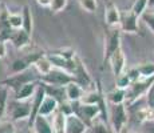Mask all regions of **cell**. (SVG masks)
Returning <instances> with one entry per match:
<instances>
[{
  "label": "cell",
  "mask_w": 154,
  "mask_h": 133,
  "mask_svg": "<svg viewBox=\"0 0 154 133\" xmlns=\"http://www.w3.org/2000/svg\"><path fill=\"white\" fill-rule=\"evenodd\" d=\"M20 13H22V20H23L22 29L24 32H27L28 35H32V29H34V19H32V12H31L29 5H27V4L23 5Z\"/></svg>",
  "instance_id": "17"
},
{
  "label": "cell",
  "mask_w": 154,
  "mask_h": 133,
  "mask_svg": "<svg viewBox=\"0 0 154 133\" xmlns=\"http://www.w3.org/2000/svg\"><path fill=\"white\" fill-rule=\"evenodd\" d=\"M121 11L114 3L109 1L105 8V23L109 28H119Z\"/></svg>",
  "instance_id": "12"
},
{
  "label": "cell",
  "mask_w": 154,
  "mask_h": 133,
  "mask_svg": "<svg viewBox=\"0 0 154 133\" xmlns=\"http://www.w3.org/2000/svg\"><path fill=\"white\" fill-rule=\"evenodd\" d=\"M39 81L43 82V84H46V85H52V87H62L63 88V87H66L67 84H70V82L75 81V79H74L69 72H66V71L52 68L51 72L42 76V77L39 79Z\"/></svg>",
  "instance_id": "6"
},
{
  "label": "cell",
  "mask_w": 154,
  "mask_h": 133,
  "mask_svg": "<svg viewBox=\"0 0 154 133\" xmlns=\"http://www.w3.org/2000/svg\"><path fill=\"white\" fill-rule=\"evenodd\" d=\"M44 55H46V53L43 51H39V49L34 51V52L26 53L24 56H22V57L12 61V64H11V73L14 75V73H20V72H24V71L29 69V68L34 67V64L36 63L40 57H43Z\"/></svg>",
  "instance_id": "7"
},
{
  "label": "cell",
  "mask_w": 154,
  "mask_h": 133,
  "mask_svg": "<svg viewBox=\"0 0 154 133\" xmlns=\"http://www.w3.org/2000/svg\"><path fill=\"white\" fill-rule=\"evenodd\" d=\"M135 119H137L138 123H143V124L152 123V121H154V112L147 105L141 106V108L135 112Z\"/></svg>",
  "instance_id": "21"
},
{
  "label": "cell",
  "mask_w": 154,
  "mask_h": 133,
  "mask_svg": "<svg viewBox=\"0 0 154 133\" xmlns=\"http://www.w3.org/2000/svg\"><path fill=\"white\" fill-rule=\"evenodd\" d=\"M38 85H39V80L23 85V87L15 93L14 99L17 100V101H28V100H31L32 96H34L35 92H36Z\"/></svg>",
  "instance_id": "15"
},
{
  "label": "cell",
  "mask_w": 154,
  "mask_h": 133,
  "mask_svg": "<svg viewBox=\"0 0 154 133\" xmlns=\"http://www.w3.org/2000/svg\"><path fill=\"white\" fill-rule=\"evenodd\" d=\"M72 113H75L79 119H82L87 125H90L97 117L100 116L99 105H86L81 103H72Z\"/></svg>",
  "instance_id": "8"
},
{
  "label": "cell",
  "mask_w": 154,
  "mask_h": 133,
  "mask_svg": "<svg viewBox=\"0 0 154 133\" xmlns=\"http://www.w3.org/2000/svg\"><path fill=\"white\" fill-rule=\"evenodd\" d=\"M138 19L134 13L131 12V10L121 11V22H119V29L121 32L125 33H138Z\"/></svg>",
  "instance_id": "9"
},
{
  "label": "cell",
  "mask_w": 154,
  "mask_h": 133,
  "mask_svg": "<svg viewBox=\"0 0 154 133\" xmlns=\"http://www.w3.org/2000/svg\"><path fill=\"white\" fill-rule=\"evenodd\" d=\"M130 85H131V80L129 79V76H127L126 72H123L122 75L115 77V88H118V89L126 91Z\"/></svg>",
  "instance_id": "27"
},
{
  "label": "cell",
  "mask_w": 154,
  "mask_h": 133,
  "mask_svg": "<svg viewBox=\"0 0 154 133\" xmlns=\"http://www.w3.org/2000/svg\"><path fill=\"white\" fill-rule=\"evenodd\" d=\"M59 108V103L56 101L54 97L47 96L43 99L42 105H40L39 111H38V116H43V117H48L51 114H54Z\"/></svg>",
  "instance_id": "16"
},
{
  "label": "cell",
  "mask_w": 154,
  "mask_h": 133,
  "mask_svg": "<svg viewBox=\"0 0 154 133\" xmlns=\"http://www.w3.org/2000/svg\"><path fill=\"white\" fill-rule=\"evenodd\" d=\"M146 8H147V0H135L130 10L137 17H141L142 15L146 12Z\"/></svg>",
  "instance_id": "26"
},
{
  "label": "cell",
  "mask_w": 154,
  "mask_h": 133,
  "mask_svg": "<svg viewBox=\"0 0 154 133\" xmlns=\"http://www.w3.org/2000/svg\"><path fill=\"white\" fill-rule=\"evenodd\" d=\"M32 128H34L35 133H54L52 129V124L47 120V117L43 116H36L32 124Z\"/></svg>",
  "instance_id": "18"
},
{
  "label": "cell",
  "mask_w": 154,
  "mask_h": 133,
  "mask_svg": "<svg viewBox=\"0 0 154 133\" xmlns=\"http://www.w3.org/2000/svg\"><path fill=\"white\" fill-rule=\"evenodd\" d=\"M147 133H154V121L147 123Z\"/></svg>",
  "instance_id": "34"
},
{
  "label": "cell",
  "mask_w": 154,
  "mask_h": 133,
  "mask_svg": "<svg viewBox=\"0 0 154 133\" xmlns=\"http://www.w3.org/2000/svg\"><path fill=\"white\" fill-rule=\"evenodd\" d=\"M50 1H51V0H36L38 4H39L40 7H44V8L50 7Z\"/></svg>",
  "instance_id": "33"
},
{
  "label": "cell",
  "mask_w": 154,
  "mask_h": 133,
  "mask_svg": "<svg viewBox=\"0 0 154 133\" xmlns=\"http://www.w3.org/2000/svg\"><path fill=\"white\" fill-rule=\"evenodd\" d=\"M142 20L145 22V24L146 27L150 29V32L154 35V12H149V11H146L143 15H142Z\"/></svg>",
  "instance_id": "30"
},
{
  "label": "cell",
  "mask_w": 154,
  "mask_h": 133,
  "mask_svg": "<svg viewBox=\"0 0 154 133\" xmlns=\"http://www.w3.org/2000/svg\"><path fill=\"white\" fill-rule=\"evenodd\" d=\"M36 80L38 79H36L35 72L29 68V69L24 71V72L14 73V75L8 76L7 79L2 80V81H0V85L8 88V89H12L14 93H16L23 85L28 84V82H32V81H36Z\"/></svg>",
  "instance_id": "1"
},
{
  "label": "cell",
  "mask_w": 154,
  "mask_h": 133,
  "mask_svg": "<svg viewBox=\"0 0 154 133\" xmlns=\"http://www.w3.org/2000/svg\"><path fill=\"white\" fill-rule=\"evenodd\" d=\"M110 125L112 133H122L127 124V111L125 104L111 105L110 108Z\"/></svg>",
  "instance_id": "5"
},
{
  "label": "cell",
  "mask_w": 154,
  "mask_h": 133,
  "mask_svg": "<svg viewBox=\"0 0 154 133\" xmlns=\"http://www.w3.org/2000/svg\"><path fill=\"white\" fill-rule=\"evenodd\" d=\"M63 89H64V96H66V100H67V101H70V103H78L79 100L82 99L83 93H85V89L78 84V82H75V81L67 84Z\"/></svg>",
  "instance_id": "14"
},
{
  "label": "cell",
  "mask_w": 154,
  "mask_h": 133,
  "mask_svg": "<svg viewBox=\"0 0 154 133\" xmlns=\"http://www.w3.org/2000/svg\"><path fill=\"white\" fill-rule=\"evenodd\" d=\"M10 40L12 41V45L15 48L19 49V51H23V49L29 47V44H31V35H28L23 29H17V31H14Z\"/></svg>",
  "instance_id": "13"
},
{
  "label": "cell",
  "mask_w": 154,
  "mask_h": 133,
  "mask_svg": "<svg viewBox=\"0 0 154 133\" xmlns=\"http://www.w3.org/2000/svg\"><path fill=\"white\" fill-rule=\"evenodd\" d=\"M7 22H8V25H10V28H12L14 31L22 29V25H23L22 13H17V12H8Z\"/></svg>",
  "instance_id": "24"
},
{
  "label": "cell",
  "mask_w": 154,
  "mask_h": 133,
  "mask_svg": "<svg viewBox=\"0 0 154 133\" xmlns=\"http://www.w3.org/2000/svg\"><path fill=\"white\" fill-rule=\"evenodd\" d=\"M109 63H110V68L111 72L114 75V77L122 75L123 72L126 71V56L123 53L122 48L117 49L109 59Z\"/></svg>",
  "instance_id": "11"
},
{
  "label": "cell",
  "mask_w": 154,
  "mask_h": 133,
  "mask_svg": "<svg viewBox=\"0 0 154 133\" xmlns=\"http://www.w3.org/2000/svg\"><path fill=\"white\" fill-rule=\"evenodd\" d=\"M27 133H31V128H29V131H28V132H27ZM34 133H35V132H34Z\"/></svg>",
  "instance_id": "36"
},
{
  "label": "cell",
  "mask_w": 154,
  "mask_h": 133,
  "mask_svg": "<svg viewBox=\"0 0 154 133\" xmlns=\"http://www.w3.org/2000/svg\"><path fill=\"white\" fill-rule=\"evenodd\" d=\"M146 101H147V106H149L150 109L154 112V81H153V84L150 85V88L147 89V92H146Z\"/></svg>",
  "instance_id": "31"
},
{
  "label": "cell",
  "mask_w": 154,
  "mask_h": 133,
  "mask_svg": "<svg viewBox=\"0 0 154 133\" xmlns=\"http://www.w3.org/2000/svg\"><path fill=\"white\" fill-rule=\"evenodd\" d=\"M0 4H2V0H0Z\"/></svg>",
  "instance_id": "37"
},
{
  "label": "cell",
  "mask_w": 154,
  "mask_h": 133,
  "mask_svg": "<svg viewBox=\"0 0 154 133\" xmlns=\"http://www.w3.org/2000/svg\"><path fill=\"white\" fill-rule=\"evenodd\" d=\"M147 8H154V0H147Z\"/></svg>",
  "instance_id": "35"
},
{
  "label": "cell",
  "mask_w": 154,
  "mask_h": 133,
  "mask_svg": "<svg viewBox=\"0 0 154 133\" xmlns=\"http://www.w3.org/2000/svg\"><path fill=\"white\" fill-rule=\"evenodd\" d=\"M135 68H137L141 79H153L154 77V63L153 61L141 63V64H138Z\"/></svg>",
  "instance_id": "22"
},
{
  "label": "cell",
  "mask_w": 154,
  "mask_h": 133,
  "mask_svg": "<svg viewBox=\"0 0 154 133\" xmlns=\"http://www.w3.org/2000/svg\"><path fill=\"white\" fill-rule=\"evenodd\" d=\"M7 103H8V88L0 85V120L5 116Z\"/></svg>",
  "instance_id": "25"
},
{
  "label": "cell",
  "mask_w": 154,
  "mask_h": 133,
  "mask_svg": "<svg viewBox=\"0 0 154 133\" xmlns=\"http://www.w3.org/2000/svg\"><path fill=\"white\" fill-rule=\"evenodd\" d=\"M43 85H44V89H46L47 96L54 97L59 104L63 103V101H66V96H64V89H63L64 87L62 88V87H52V85H46V84H43Z\"/></svg>",
  "instance_id": "20"
},
{
  "label": "cell",
  "mask_w": 154,
  "mask_h": 133,
  "mask_svg": "<svg viewBox=\"0 0 154 133\" xmlns=\"http://www.w3.org/2000/svg\"><path fill=\"white\" fill-rule=\"evenodd\" d=\"M78 3L86 12H88V13H94L97 11V7H98L97 0H78Z\"/></svg>",
  "instance_id": "29"
},
{
  "label": "cell",
  "mask_w": 154,
  "mask_h": 133,
  "mask_svg": "<svg viewBox=\"0 0 154 133\" xmlns=\"http://www.w3.org/2000/svg\"><path fill=\"white\" fill-rule=\"evenodd\" d=\"M153 81H154V77L153 79H141L135 82H131V85L125 91V103L126 104H134L143 94H146L147 89H149L150 85L153 84Z\"/></svg>",
  "instance_id": "3"
},
{
  "label": "cell",
  "mask_w": 154,
  "mask_h": 133,
  "mask_svg": "<svg viewBox=\"0 0 154 133\" xmlns=\"http://www.w3.org/2000/svg\"><path fill=\"white\" fill-rule=\"evenodd\" d=\"M5 114L11 121H22L28 120L31 114V103L29 101H17V100H10L7 103Z\"/></svg>",
  "instance_id": "2"
},
{
  "label": "cell",
  "mask_w": 154,
  "mask_h": 133,
  "mask_svg": "<svg viewBox=\"0 0 154 133\" xmlns=\"http://www.w3.org/2000/svg\"><path fill=\"white\" fill-rule=\"evenodd\" d=\"M67 3H69V0H51L48 8L52 13H59L67 7Z\"/></svg>",
  "instance_id": "28"
},
{
  "label": "cell",
  "mask_w": 154,
  "mask_h": 133,
  "mask_svg": "<svg viewBox=\"0 0 154 133\" xmlns=\"http://www.w3.org/2000/svg\"><path fill=\"white\" fill-rule=\"evenodd\" d=\"M7 56V44L0 41V59H4Z\"/></svg>",
  "instance_id": "32"
},
{
  "label": "cell",
  "mask_w": 154,
  "mask_h": 133,
  "mask_svg": "<svg viewBox=\"0 0 154 133\" xmlns=\"http://www.w3.org/2000/svg\"><path fill=\"white\" fill-rule=\"evenodd\" d=\"M88 125L75 113L67 114L64 117V132L66 133H86Z\"/></svg>",
  "instance_id": "10"
},
{
  "label": "cell",
  "mask_w": 154,
  "mask_h": 133,
  "mask_svg": "<svg viewBox=\"0 0 154 133\" xmlns=\"http://www.w3.org/2000/svg\"><path fill=\"white\" fill-rule=\"evenodd\" d=\"M34 68L36 69V72L40 75V77L44 76V75H47V73H50L52 71V65H51V63H50V60L47 59L46 55H44L43 57H40L39 60L34 64Z\"/></svg>",
  "instance_id": "23"
},
{
  "label": "cell",
  "mask_w": 154,
  "mask_h": 133,
  "mask_svg": "<svg viewBox=\"0 0 154 133\" xmlns=\"http://www.w3.org/2000/svg\"><path fill=\"white\" fill-rule=\"evenodd\" d=\"M119 48H121V29L110 28L105 33V49H103L102 63L103 64L109 63L110 56Z\"/></svg>",
  "instance_id": "4"
},
{
  "label": "cell",
  "mask_w": 154,
  "mask_h": 133,
  "mask_svg": "<svg viewBox=\"0 0 154 133\" xmlns=\"http://www.w3.org/2000/svg\"><path fill=\"white\" fill-rule=\"evenodd\" d=\"M105 99L110 103L111 105H119V104H125V91L122 89H115L110 91L105 96Z\"/></svg>",
  "instance_id": "19"
}]
</instances>
